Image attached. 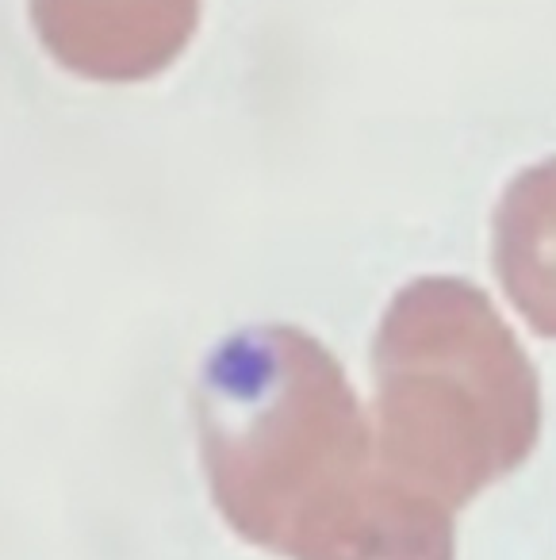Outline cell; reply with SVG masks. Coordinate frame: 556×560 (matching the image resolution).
I'll use <instances>...</instances> for the list:
<instances>
[{
  "instance_id": "cell-1",
  "label": "cell",
  "mask_w": 556,
  "mask_h": 560,
  "mask_svg": "<svg viewBox=\"0 0 556 560\" xmlns=\"http://www.w3.org/2000/svg\"><path fill=\"white\" fill-rule=\"evenodd\" d=\"M207 488L226 526L288 560H456L446 503L396 479L372 419L326 346L250 327L196 388Z\"/></svg>"
},
{
  "instance_id": "cell-2",
  "label": "cell",
  "mask_w": 556,
  "mask_h": 560,
  "mask_svg": "<svg viewBox=\"0 0 556 560\" xmlns=\"http://www.w3.org/2000/svg\"><path fill=\"white\" fill-rule=\"evenodd\" d=\"M380 465L461 510L511 476L542 434V384L492 299L461 277L391 296L372 346Z\"/></svg>"
},
{
  "instance_id": "cell-3",
  "label": "cell",
  "mask_w": 556,
  "mask_h": 560,
  "mask_svg": "<svg viewBox=\"0 0 556 560\" xmlns=\"http://www.w3.org/2000/svg\"><path fill=\"white\" fill-rule=\"evenodd\" d=\"M62 66L92 81H142L169 66L200 24V0H35Z\"/></svg>"
},
{
  "instance_id": "cell-4",
  "label": "cell",
  "mask_w": 556,
  "mask_h": 560,
  "mask_svg": "<svg viewBox=\"0 0 556 560\" xmlns=\"http://www.w3.org/2000/svg\"><path fill=\"white\" fill-rule=\"evenodd\" d=\"M495 273L514 311L556 338V157L506 185L495 207Z\"/></svg>"
}]
</instances>
